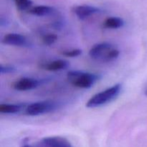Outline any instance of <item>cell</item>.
<instances>
[{
    "mask_svg": "<svg viewBox=\"0 0 147 147\" xmlns=\"http://www.w3.org/2000/svg\"><path fill=\"white\" fill-rule=\"evenodd\" d=\"M93 60L101 63L115 61L120 55V50L109 42H100L94 45L88 53Z\"/></svg>",
    "mask_w": 147,
    "mask_h": 147,
    "instance_id": "6da1fadb",
    "label": "cell"
},
{
    "mask_svg": "<svg viewBox=\"0 0 147 147\" xmlns=\"http://www.w3.org/2000/svg\"><path fill=\"white\" fill-rule=\"evenodd\" d=\"M122 90V85L121 83L113 85L110 88L93 95L86 103V107L94 109L103 106L113 101L120 95Z\"/></svg>",
    "mask_w": 147,
    "mask_h": 147,
    "instance_id": "7a4b0ae2",
    "label": "cell"
},
{
    "mask_svg": "<svg viewBox=\"0 0 147 147\" xmlns=\"http://www.w3.org/2000/svg\"><path fill=\"white\" fill-rule=\"evenodd\" d=\"M67 78L69 83L75 87L88 89L101 78V76L80 70H71L67 73Z\"/></svg>",
    "mask_w": 147,
    "mask_h": 147,
    "instance_id": "3957f363",
    "label": "cell"
},
{
    "mask_svg": "<svg viewBox=\"0 0 147 147\" xmlns=\"http://www.w3.org/2000/svg\"><path fill=\"white\" fill-rule=\"evenodd\" d=\"M20 147H73L67 139L62 136H48L37 142H30L26 138L22 141Z\"/></svg>",
    "mask_w": 147,
    "mask_h": 147,
    "instance_id": "277c9868",
    "label": "cell"
},
{
    "mask_svg": "<svg viewBox=\"0 0 147 147\" xmlns=\"http://www.w3.org/2000/svg\"><path fill=\"white\" fill-rule=\"evenodd\" d=\"M58 104L52 100H43L27 105L25 109L26 115L30 116H37L51 113L57 110Z\"/></svg>",
    "mask_w": 147,
    "mask_h": 147,
    "instance_id": "5b68a950",
    "label": "cell"
},
{
    "mask_svg": "<svg viewBox=\"0 0 147 147\" xmlns=\"http://www.w3.org/2000/svg\"><path fill=\"white\" fill-rule=\"evenodd\" d=\"M42 80L32 78H22L14 81L11 86L13 88L18 91H27L38 88L41 85Z\"/></svg>",
    "mask_w": 147,
    "mask_h": 147,
    "instance_id": "8992f818",
    "label": "cell"
},
{
    "mask_svg": "<svg viewBox=\"0 0 147 147\" xmlns=\"http://www.w3.org/2000/svg\"><path fill=\"white\" fill-rule=\"evenodd\" d=\"M1 42L4 45H8L15 47H27L30 46L28 39L24 35L18 33H9L4 36Z\"/></svg>",
    "mask_w": 147,
    "mask_h": 147,
    "instance_id": "52a82bcc",
    "label": "cell"
},
{
    "mask_svg": "<svg viewBox=\"0 0 147 147\" xmlns=\"http://www.w3.org/2000/svg\"><path fill=\"white\" fill-rule=\"evenodd\" d=\"M73 11L76 17L80 20H84L90 16L102 12L100 8L90 5H79L73 9Z\"/></svg>",
    "mask_w": 147,
    "mask_h": 147,
    "instance_id": "ba28073f",
    "label": "cell"
},
{
    "mask_svg": "<svg viewBox=\"0 0 147 147\" xmlns=\"http://www.w3.org/2000/svg\"><path fill=\"white\" fill-rule=\"evenodd\" d=\"M69 66H70V64L67 60H61V59L45 62V63H41L40 65V67L43 70L53 72L66 70L68 68Z\"/></svg>",
    "mask_w": 147,
    "mask_h": 147,
    "instance_id": "9c48e42d",
    "label": "cell"
},
{
    "mask_svg": "<svg viewBox=\"0 0 147 147\" xmlns=\"http://www.w3.org/2000/svg\"><path fill=\"white\" fill-rule=\"evenodd\" d=\"M28 12L32 15L38 16V17H45V16L54 15L57 13V9L55 7L50 6L40 5L32 7L28 10Z\"/></svg>",
    "mask_w": 147,
    "mask_h": 147,
    "instance_id": "30bf717a",
    "label": "cell"
},
{
    "mask_svg": "<svg viewBox=\"0 0 147 147\" xmlns=\"http://www.w3.org/2000/svg\"><path fill=\"white\" fill-rule=\"evenodd\" d=\"M27 105L25 103L19 104H7L1 103L0 104V113L6 114H14L21 112L23 109H25Z\"/></svg>",
    "mask_w": 147,
    "mask_h": 147,
    "instance_id": "8fae6325",
    "label": "cell"
},
{
    "mask_svg": "<svg viewBox=\"0 0 147 147\" xmlns=\"http://www.w3.org/2000/svg\"><path fill=\"white\" fill-rule=\"evenodd\" d=\"M125 24L124 20L119 17H111L106 19L103 23V27L106 29L116 30L123 27Z\"/></svg>",
    "mask_w": 147,
    "mask_h": 147,
    "instance_id": "7c38bea8",
    "label": "cell"
},
{
    "mask_svg": "<svg viewBox=\"0 0 147 147\" xmlns=\"http://www.w3.org/2000/svg\"><path fill=\"white\" fill-rule=\"evenodd\" d=\"M17 9L22 11L30 9L32 5V0H14Z\"/></svg>",
    "mask_w": 147,
    "mask_h": 147,
    "instance_id": "4fadbf2b",
    "label": "cell"
},
{
    "mask_svg": "<svg viewBox=\"0 0 147 147\" xmlns=\"http://www.w3.org/2000/svg\"><path fill=\"white\" fill-rule=\"evenodd\" d=\"M57 40V36L55 34H45L42 37V42L46 45H53Z\"/></svg>",
    "mask_w": 147,
    "mask_h": 147,
    "instance_id": "5bb4252c",
    "label": "cell"
},
{
    "mask_svg": "<svg viewBox=\"0 0 147 147\" xmlns=\"http://www.w3.org/2000/svg\"><path fill=\"white\" fill-rule=\"evenodd\" d=\"M63 55L65 56V57H76L82 54V50L80 49L76 48V49H72V50H63L61 53Z\"/></svg>",
    "mask_w": 147,
    "mask_h": 147,
    "instance_id": "9a60e30c",
    "label": "cell"
},
{
    "mask_svg": "<svg viewBox=\"0 0 147 147\" xmlns=\"http://www.w3.org/2000/svg\"><path fill=\"white\" fill-rule=\"evenodd\" d=\"M16 71V69L12 66L8 65H0V73L1 74H9V73H13Z\"/></svg>",
    "mask_w": 147,
    "mask_h": 147,
    "instance_id": "2e32d148",
    "label": "cell"
},
{
    "mask_svg": "<svg viewBox=\"0 0 147 147\" xmlns=\"http://www.w3.org/2000/svg\"><path fill=\"white\" fill-rule=\"evenodd\" d=\"M145 94H146V96H147V90L146 91V93H145Z\"/></svg>",
    "mask_w": 147,
    "mask_h": 147,
    "instance_id": "e0dca14e",
    "label": "cell"
}]
</instances>
